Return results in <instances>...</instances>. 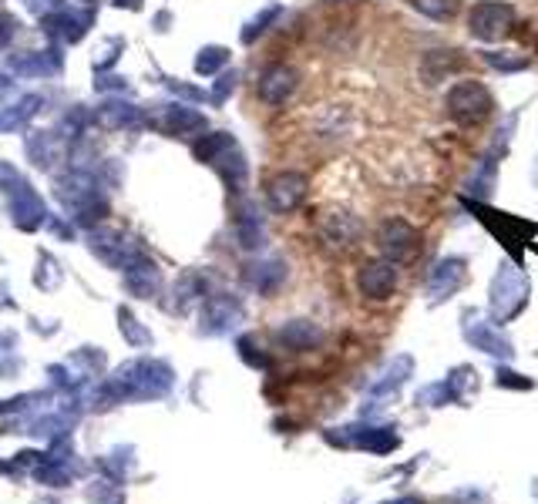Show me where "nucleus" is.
I'll list each match as a JSON object with an SVG mask.
<instances>
[{"label": "nucleus", "mask_w": 538, "mask_h": 504, "mask_svg": "<svg viewBox=\"0 0 538 504\" xmlns=\"http://www.w3.org/2000/svg\"><path fill=\"white\" fill-rule=\"evenodd\" d=\"M444 108L461 128H475L491 115L495 101H491V91L481 81H458L444 98Z\"/></svg>", "instance_id": "obj_1"}, {"label": "nucleus", "mask_w": 538, "mask_h": 504, "mask_svg": "<svg viewBox=\"0 0 538 504\" xmlns=\"http://www.w3.org/2000/svg\"><path fill=\"white\" fill-rule=\"evenodd\" d=\"M528 303V280L518 266H502L491 282V313L498 319L518 317Z\"/></svg>", "instance_id": "obj_2"}, {"label": "nucleus", "mask_w": 538, "mask_h": 504, "mask_svg": "<svg viewBox=\"0 0 538 504\" xmlns=\"http://www.w3.org/2000/svg\"><path fill=\"white\" fill-rule=\"evenodd\" d=\"M326 441L344 447H360V451H371V454H391L401 447V434L391 423H354V427H344L340 434L326 431Z\"/></svg>", "instance_id": "obj_3"}, {"label": "nucleus", "mask_w": 538, "mask_h": 504, "mask_svg": "<svg viewBox=\"0 0 538 504\" xmlns=\"http://www.w3.org/2000/svg\"><path fill=\"white\" fill-rule=\"evenodd\" d=\"M514 24V11L502 0H481L471 7L467 14V27H471V37L478 41H502Z\"/></svg>", "instance_id": "obj_4"}, {"label": "nucleus", "mask_w": 538, "mask_h": 504, "mask_svg": "<svg viewBox=\"0 0 538 504\" xmlns=\"http://www.w3.org/2000/svg\"><path fill=\"white\" fill-rule=\"evenodd\" d=\"M377 246L383 249V256L391 262H411L420 249V233L404 219H387L377 233Z\"/></svg>", "instance_id": "obj_5"}, {"label": "nucleus", "mask_w": 538, "mask_h": 504, "mask_svg": "<svg viewBox=\"0 0 538 504\" xmlns=\"http://www.w3.org/2000/svg\"><path fill=\"white\" fill-rule=\"evenodd\" d=\"M357 286L367 300H387L397 290V262L391 259H371L357 272Z\"/></svg>", "instance_id": "obj_6"}, {"label": "nucleus", "mask_w": 538, "mask_h": 504, "mask_svg": "<svg viewBox=\"0 0 538 504\" xmlns=\"http://www.w3.org/2000/svg\"><path fill=\"white\" fill-rule=\"evenodd\" d=\"M465 340L471 343L475 350L488 353V357H498V360H512L514 357L512 343L502 337V329H495L491 323H485V319L478 317L465 319Z\"/></svg>", "instance_id": "obj_7"}, {"label": "nucleus", "mask_w": 538, "mask_h": 504, "mask_svg": "<svg viewBox=\"0 0 538 504\" xmlns=\"http://www.w3.org/2000/svg\"><path fill=\"white\" fill-rule=\"evenodd\" d=\"M461 282H465V259H441V262L430 270V280H428L430 303H441L444 296L458 293Z\"/></svg>", "instance_id": "obj_8"}, {"label": "nucleus", "mask_w": 538, "mask_h": 504, "mask_svg": "<svg viewBox=\"0 0 538 504\" xmlns=\"http://www.w3.org/2000/svg\"><path fill=\"white\" fill-rule=\"evenodd\" d=\"M467 387V370H455L451 376H444L441 384H430L418 394V407H444V404H458L465 397Z\"/></svg>", "instance_id": "obj_9"}, {"label": "nucleus", "mask_w": 538, "mask_h": 504, "mask_svg": "<svg viewBox=\"0 0 538 504\" xmlns=\"http://www.w3.org/2000/svg\"><path fill=\"white\" fill-rule=\"evenodd\" d=\"M411 374H414V360H411L407 353H401V357H394V360H391V364H387L381 374H377V380L371 384V394H373V397L397 394V390H401L407 380H411Z\"/></svg>", "instance_id": "obj_10"}, {"label": "nucleus", "mask_w": 538, "mask_h": 504, "mask_svg": "<svg viewBox=\"0 0 538 504\" xmlns=\"http://www.w3.org/2000/svg\"><path fill=\"white\" fill-rule=\"evenodd\" d=\"M293 91H297V71L287 68V64H276V68H269L263 74V81H260V94H263L266 101H273V105L287 101Z\"/></svg>", "instance_id": "obj_11"}, {"label": "nucleus", "mask_w": 538, "mask_h": 504, "mask_svg": "<svg viewBox=\"0 0 538 504\" xmlns=\"http://www.w3.org/2000/svg\"><path fill=\"white\" fill-rule=\"evenodd\" d=\"M303 195H307V178L303 176H279L269 185V199H273L276 209H297Z\"/></svg>", "instance_id": "obj_12"}, {"label": "nucleus", "mask_w": 538, "mask_h": 504, "mask_svg": "<svg viewBox=\"0 0 538 504\" xmlns=\"http://www.w3.org/2000/svg\"><path fill=\"white\" fill-rule=\"evenodd\" d=\"M461 68H465V58H461V51H430V54H424V64H420V71H424L428 84L444 81V74H451V71H461Z\"/></svg>", "instance_id": "obj_13"}, {"label": "nucleus", "mask_w": 538, "mask_h": 504, "mask_svg": "<svg viewBox=\"0 0 538 504\" xmlns=\"http://www.w3.org/2000/svg\"><path fill=\"white\" fill-rule=\"evenodd\" d=\"M323 235H326V242H334V246H350L360 235V225L357 219H350L347 212H330V215L323 219Z\"/></svg>", "instance_id": "obj_14"}, {"label": "nucleus", "mask_w": 538, "mask_h": 504, "mask_svg": "<svg viewBox=\"0 0 538 504\" xmlns=\"http://www.w3.org/2000/svg\"><path fill=\"white\" fill-rule=\"evenodd\" d=\"M279 340L287 343L289 350H310L320 343V329L307 323V319H297V323H289V327L279 329Z\"/></svg>", "instance_id": "obj_15"}, {"label": "nucleus", "mask_w": 538, "mask_h": 504, "mask_svg": "<svg viewBox=\"0 0 538 504\" xmlns=\"http://www.w3.org/2000/svg\"><path fill=\"white\" fill-rule=\"evenodd\" d=\"M411 4H414L420 14L438 17V21H444V17H451V14L458 11V0H411Z\"/></svg>", "instance_id": "obj_16"}, {"label": "nucleus", "mask_w": 538, "mask_h": 504, "mask_svg": "<svg viewBox=\"0 0 538 504\" xmlns=\"http://www.w3.org/2000/svg\"><path fill=\"white\" fill-rule=\"evenodd\" d=\"M495 384H498V387H508V390H532L535 387V380H532V376H522V374H514V370H505V366L495 370Z\"/></svg>", "instance_id": "obj_17"}, {"label": "nucleus", "mask_w": 538, "mask_h": 504, "mask_svg": "<svg viewBox=\"0 0 538 504\" xmlns=\"http://www.w3.org/2000/svg\"><path fill=\"white\" fill-rule=\"evenodd\" d=\"M383 504H420L418 498H394V501H383Z\"/></svg>", "instance_id": "obj_18"}]
</instances>
